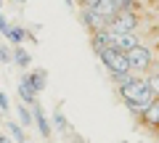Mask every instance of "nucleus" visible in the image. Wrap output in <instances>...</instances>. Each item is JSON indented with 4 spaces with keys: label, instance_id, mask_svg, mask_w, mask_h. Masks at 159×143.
<instances>
[{
    "label": "nucleus",
    "instance_id": "16",
    "mask_svg": "<svg viewBox=\"0 0 159 143\" xmlns=\"http://www.w3.org/2000/svg\"><path fill=\"white\" fill-rule=\"evenodd\" d=\"M11 51H8V48L6 45H0V61H3V64H11Z\"/></svg>",
    "mask_w": 159,
    "mask_h": 143
},
{
    "label": "nucleus",
    "instance_id": "2",
    "mask_svg": "<svg viewBox=\"0 0 159 143\" xmlns=\"http://www.w3.org/2000/svg\"><path fill=\"white\" fill-rule=\"evenodd\" d=\"M135 13L133 11H119L117 16L111 19V24H109V32H114V34H130L133 29H135Z\"/></svg>",
    "mask_w": 159,
    "mask_h": 143
},
{
    "label": "nucleus",
    "instance_id": "19",
    "mask_svg": "<svg viewBox=\"0 0 159 143\" xmlns=\"http://www.w3.org/2000/svg\"><path fill=\"white\" fill-rule=\"evenodd\" d=\"M96 3H98V0H82V8H93Z\"/></svg>",
    "mask_w": 159,
    "mask_h": 143
},
{
    "label": "nucleus",
    "instance_id": "15",
    "mask_svg": "<svg viewBox=\"0 0 159 143\" xmlns=\"http://www.w3.org/2000/svg\"><path fill=\"white\" fill-rule=\"evenodd\" d=\"M146 82H148V90H151L154 96L159 98V74H151V77H148Z\"/></svg>",
    "mask_w": 159,
    "mask_h": 143
},
{
    "label": "nucleus",
    "instance_id": "8",
    "mask_svg": "<svg viewBox=\"0 0 159 143\" xmlns=\"http://www.w3.org/2000/svg\"><path fill=\"white\" fill-rule=\"evenodd\" d=\"M19 98H21V103H27V106H34V103H37V93H34V87L29 85L24 77H21V82H19Z\"/></svg>",
    "mask_w": 159,
    "mask_h": 143
},
{
    "label": "nucleus",
    "instance_id": "10",
    "mask_svg": "<svg viewBox=\"0 0 159 143\" xmlns=\"http://www.w3.org/2000/svg\"><path fill=\"white\" fill-rule=\"evenodd\" d=\"M16 111H19V119H21L19 125H21V127H32V111L27 109V103H19Z\"/></svg>",
    "mask_w": 159,
    "mask_h": 143
},
{
    "label": "nucleus",
    "instance_id": "9",
    "mask_svg": "<svg viewBox=\"0 0 159 143\" xmlns=\"http://www.w3.org/2000/svg\"><path fill=\"white\" fill-rule=\"evenodd\" d=\"M13 61H16L19 66H24V69H27L29 64H32V58H29V53L24 51L21 45H13Z\"/></svg>",
    "mask_w": 159,
    "mask_h": 143
},
{
    "label": "nucleus",
    "instance_id": "4",
    "mask_svg": "<svg viewBox=\"0 0 159 143\" xmlns=\"http://www.w3.org/2000/svg\"><path fill=\"white\" fill-rule=\"evenodd\" d=\"M80 19H82V24H85L90 32H103V29H109V19H103V16H98L93 8H82V13H80Z\"/></svg>",
    "mask_w": 159,
    "mask_h": 143
},
{
    "label": "nucleus",
    "instance_id": "5",
    "mask_svg": "<svg viewBox=\"0 0 159 143\" xmlns=\"http://www.w3.org/2000/svg\"><path fill=\"white\" fill-rule=\"evenodd\" d=\"M109 32V29H106ZM135 45H141V40H138L135 34H114V32H109V48H117V51H122V53H127V51H133Z\"/></svg>",
    "mask_w": 159,
    "mask_h": 143
},
{
    "label": "nucleus",
    "instance_id": "22",
    "mask_svg": "<svg viewBox=\"0 0 159 143\" xmlns=\"http://www.w3.org/2000/svg\"><path fill=\"white\" fill-rule=\"evenodd\" d=\"M27 143H29V141H27Z\"/></svg>",
    "mask_w": 159,
    "mask_h": 143
},
{
    "label": "nucleus",
    "instance_id": "17",
    "mask_svg": "<svg viewBox=\"0 0 159 143\" xmlns=\"http://www.w3.org/2000/svg\"><path fill=\"white\" fill-rule=\"evenodd\" d=\"M0 32L6 34V37L11 34V27H8V21H6V16H3V13H0Z\"/></svg>",
    "mask_w": 159,
    "mask_h": 143
},
{
    "label": "nucleus",
    "instance_id": "7",
    "mask_svg": "<svg viewBox=\"0 0 159 143\" xmlns=\"http://www.w3.org/2000/svg\"><path fill=\"white\" fill-rule=\"evenodd\" d=\"M24 80L34 87V93H43L45 90V82H48V74L43 72V69H32L29 74H24Z\"/></svg>",
    "mask_w": 159,
    "mask_h": 143
},
{
    "label": "nucleus",
    "instance_id": "21",
    "mask_svg": "<svg viewBox=\"0 0 159 143\" xmlns=\"http://www.w3.org/2000/svg\"><path fill=\"white\" fill-rule=\"evenodd\" d=\"M80 3H82V0H80Z\"/></svg>",
    "mask_w": 159,
    "mask_h": 143
},
{
    "label": "nucleus",
    "instance_id": "20",
    "mask_svg": "<svg viewBox=\"0 0 159 143\" xmlns=\"http://www.w3.org/2000/svg\"><path fill=\"white\" fill-rule=\"evenodd\" d=\"M0 143H11V141H8V138H6V135H0Z\"/></svg>",
    "mask_w": 159,
    "mask_h": 143
},
{
    "label": "nucleus",
    "instance_id": "13",
    "mask_svg": "<svg viewBox=\"0 0 159 143\" xmlns=\"http://www.w3.org/2000/svg\"><path fill=\"white\" fill-rule=\"evenodd\" d=\"M146 119L151 122V125H159V98H157V101H154V106H151V109H148Z\"/></svg>",
    "mask_w": 159,
    "mask_h": 143
},
{
    "label": "nucleus",
    "instance_id": "1",
    "mask_svg": "<svg viewBox=\"0 0 159 143\" xmlns=\"http://www.w3.org/2000/svg\"><path fill=\"white\" fill-rule=\"evenodd\" d=\"M98 56H101V61L106 64V69L111 72L114 77L133 72L130 64H127V56H125L122 51H117V48H103V51H98Z\"/></svg>",
    "mask_w": 159,
    "mask_h": 143
},
{
    "label": "nucleus",
    "instance_id": "14",
    "mask_svg": "<svg viewBox=\"0 0 159 143\" xmlns=\"http://www.w3.org/2000/svg\"><path fill=\"white\" fill-rule=\"evenodd\" d=\"M53 122H56L58 132H66V119H64V114H61V111H53Z\"/></svg>",
    "mask_w": 159,
    "mask_h": 143
},
{
    "label": "nucleus",
    "instance_id": "18",
    "mask_svg": "<svg viewBox=\"0 0 159 143\" xmlns=\"http://www.w3.org/2000/svg\"><path fill=\"white\" fill-rule=\"evenodd\" d=\"M0 109L6 111V114H8V111H11V103H8V98H6V93H0Z\"/></svg>",
    "mask_w": 159,
    "mask_h": 143
},
{
    "label": "nucleus",
    "instance_id": "11",
    "mask_svg": "<svg viewBox=\"0 0 159 143\" xmlns=\"http://www.w3.org/2000/svg\"><path fill=\"white\" fill-rule=\"evenodd\" d=\"M8 130H11V138L16 143H27V135H24V127L19 122H8Z\"/></svg>",
    "mask_w": 159,
    "mask_h": 143
},
{
    "label": "nucleus",
    "instance_id": "6",
    "mask_svg": "<svg viewBox=\"0 0 159 143\" xmlns=\"http://www.w3.org/2000/svg\"><path fill=\"white\" fill-rule=\"evenodd\" d=\"M32 122H34V127L40 130V135H43V138H51V122H48V117H45V111H43L40 103H34V106H32Z\"/></svg>",
    "mask_w": 159,
    "mask_h": 143
},
{
    "label": "nucleus",
    "instance_id": "12",
    "mask_svg": "<svg viewBox=\"0 0 159 143\" xmlns=\"http://www.w3.org/2000/svg\"><path fill=\"white\" fill-rule=\"evenodd\" d=\"M24 37H27V32H24L21 27H11V34H8V40H11V45H21Z\"/></svg>",
    "mask_w": 159,
    "mask_h": 143
},
{
    "label": "nucleus",
    "instance_id": "3",
    "mask_svg": "<svg viewBox=\"0 0 159 143\" xmlns=\"http://www.w3.org/2000/svg\"><path fill=\"white\" fill-rule=\"evenodd\" d=\"M125 56H127V64H130L133 72H143V69L151 66V53H148L146 45H135L133 51H127Z\"/></svg>",
    "mask_w": 159,
    "mask_h": 143
}]
</instances>
